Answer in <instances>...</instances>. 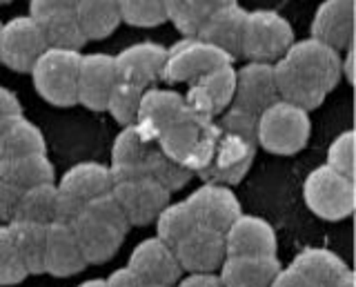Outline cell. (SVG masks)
I'll list each match as a JSON object with an SVG mask.
<instances>
[{"label":"cell","mask_w":356,"mask_h":287,"mask_svg":"<svg viewBox=\"0 0 356 287\" xmlns=\"http://www.w3.org/2000/svg\"><path fill=\"white\" fill-rule=\"evenodd\" d=\"M278 98L316 109L341 83V54L314 38L294 40L274 65Z\"/></svg>","instance_id":"6da1fadb"},{"label":"cell","mask_w":356,"mask_h":287,"mask_svg":"<svg viewBox=\"0 0 356 287\" xmlns=\"http://www.w3.org/2000/svg\"><path fill=\"white\" fill-rule=\"evenodd\" d=\"M216 136L218 127L214 120L185 107V112L159 136L156 145L174 163L196 176L209 163L216 145Z\"/></svg>","instance_id":"7a4b0ae2"},{"label":"cell","mask_w":356,"mask_h":287,"mask_svg":"<svg viewBox=\"0 0 356 287\" xmlns=\"http://www.w3.org/2000/svg\"><path fill=\"white\" fill-rule=\"evenodd\" d=\"M312 136L309 112L278 98L256 116V145L276 156H292L305 149Z\"/></svg>","instance_id":"3957f363"},{"label":"cell","mask_w":356,"mask_h":287,"mask_svg":"<svg viewBox=\"0 0 356 287\" xmlns=\"http://www.w3.org/2000/svg\"><path fill=\"white\" fill-rule=\"evenodd\" d=\"M303 201L321 220H345L354 214L356 207V183L352 176L334 172L323 163L305 176Z\"/></svg>","instance_id":"277c9868"},{"label":"cell","mask_w":356,"mask_h":287,"mask_svg":"<svg viewBox=\"0 0 356 287\" xmlns=\"http://www.w3.org/2000/svg\"><path fill=\"white\" fill-rule=\"evenodd\" d=\"M83 51L72 49H51L47 47L29 69L31 85L42 101L54 107H74L78 105L76 83L78 65Z\"/></svg>","instance_id":"5b68a950"},{"label":"cell","mask_w":356,"mask_h":287,"mask_svg":"<svg viewBox=\"0 0 356 287\" xmlns=\"http://www.w3.org/2000/svg\"><path fill=\"white\" fill-rule=\"evenodd\" d=\"M294 40V27L283 14L274 9H254L245 18L238 58L274 65Z\"/></svg>","instance_id":"8992f818"},{"label":"cell","mask_w":356,"mask_h":287,"mask_svg":"<svg viewBox=\"0 0 356 287\" xmlns=\"http://www.w3.org/2000/svg\"><path fill=\"white\" fill-rule=\"evenodd\" d=\"M222 65H234V58L196 36H183L165 49L161 81L167 85H187Z\"/></svg>","instance_id":"52a82bcc"},{"label":"cell","mask_w":356,"mask_h":287,"mask_svg":"<svg viewBox=\"0 0 356 287\" xmlns=\"http://www.w3.org/2000/svg\"><path fill=\"white\" fill-rule=\"evenodd\" d=\"M256 149H259L256 140L218 129L211 158L196 176L203 183H218L227 187L238 185L252 170Z\"/></svg>","instance_id":"ba28073f"},{"label":"cell","mask_w":356,"mask_h":287,"mask_svg":"<svg viewBox=\"0 0 356 287\" xmlns=\"http://www.w3.org/2000/svg\"><path fill=\"white\" fill-rule=\"evenodd\" d=\"M47 49L38 27V20L25 16H14L0 23V65L18 74H29L33 63Z\"/></svg>","instance_id":"9c48e42d"},{"label":"cell","mask_w":356,"mask_h":287,"mask_svg":"<svg viewBox=\"0 0 356 287\" xmlns=\"http://www.w3.org/2000/svg\"><path fill=\"white\" fill-rule=\"evenodd\" d=\"M196 227L225 231L243 214L238 196L234 187L218 183H200L196 190L183 198Z\"/></svg>","instance_id":"30bf717a"},{"label":"cell","mask_w":356,"mask_h":287,"mask_svg":"<svg viewBox=\"0 0 356 287\" xmlns=\"http://www.w3.org/2000/svg\"><path fill=\"white\" fill-rule=\"evenodd\" d=\"M111 194H114L131 227L152 225L156 216L161 214V209L172 201V194L152 179L114 181Z\"/></svg>","instance_id":"8fae6325"},{"label":"cell","mask_w":356,"mask_h":287,"mask_svg":"<svg viewBox=\"0 0 356 287\" xmlns=\"http://www.w3.org/2000/svg\"><path fill=\"white\" fill-rule=\"evenodd\" d=\"M234 83H236V67L222 65L198 76L192 83H187V92L183 94L187 109L205 116L218 118L234 101Z\"/></svg>","instance_id":"7c38bea8"},{"label":"cell","mask_w":356,"mask_h":287,"mask_svg":"<svg viewBox=\"0 0 356 287\" xmlns=\"http://www.w3.org/2000/svg\"><path fill=\"white\" fill-rule=\"evenodd\" d=\"M127 268L138 276L143 283H156L172 287L183 276V268L176 259V252L170 243L159 236L143 238L131 249Z\"/></svg>","instance_id":"4fadbf2b"},{"label":"cell","mask_w":356,"mask_h":287,"mask_svg":"<svg viewBox=\"0 0 356 287\" xmlns=\"http://www.w3.org/2000/svg\"><path fill=\"white\" fill-rule=\"evenodd\" d=\"M118 83L114 56L103 51L83 54L81 65H78V83H76V98L78 105H83L92 112H105L107 96Z\"/></svg>","instance_id":"5bb4252c"},{"label":"cell","mask_w":356,"mask_h":287,"mask_svg":"<svg viewBox=\"0 0 356 287\" xmlns=\"http://www.w3.org/2000/svg\"><path fill=\"white\" fill-rule=\"evenodd\" d=\"M70 225L74 229V236L78 240V245H81L87 265H100L111 261L127 236L122 229L94 214H89L87 209H83Z\"/></svg>","instance_id":"9a60e30c"},{"label":"cell","mask_w":356,"mask_h":287,"mask_svg":"<svg viewBox=\"0 0 356 287\" xmlns=\"http://www.w3.org/2000/svg\"><path fill=\"white\" fill-rule=\"evenodd\" d=\"M227 256H276L278 236L272 223L256 214H241L222 231Z\"/></svg>","instance_id":"2e32d148"},{"label":"cell","mask_w":356,"mask_h":287,"mask_svg":"<svg viewBox=\"0 0 356 287\" xmlns=\"http://www.w3.org/2000/svg\"><path fill=\"white\" fill-rule=\"evenodd\" d=\"M185 107L181 92H174L170 87H147L140 96L134 127L147 140L156 142L163 131L185 112Z\"/></svg>","instance_id":"e0dca14e"},{"label":"cell","mask_w":356,"mask_h":287,"mask_svg":"<svg viewBox=\"0 0 356 287\" xmlns=\"http://www.w3.org/2000/svg\"><path fill=\"white\" fill-rule=\"evenodd\" d=\"M309 38L339 54L354 47V0H323L312 16Z\"/></svg>","instance_id":"ac0fdd59"},{"label":"cell","mask_w":356,"mask_h":287,"mask_svg":"<svg viewBox=\"0 0 356 287\" xmlns=\"http://www.w3.org/2000/svg\"><path fill=\"white\" fill-rule=\"evenodd\" d=\"M278 101V90L274 81V67L270 63L248 60L241 69H236L234 83V107L259 116L263 109Z\"/></svg>","instance_id":"d6986e66"},{"label":"cell","mask_w":356,"mask_h":287,"mask_svg":"<svg viewBox=\"0 0 356 287\" xmlns=\"http://www.w3.org/2000/svg\"><path fill=\"white\" fill-rule=\"evenodd\" d=\"M165 49L159 42L145 40L134 42L125 49L114 54V67L118 81L136 85L140 90L154 87L156 81H161L163 63H165Z\"/></svg>","instance_id":"ffe728a7"},{"label":"cell","mask_w":356,"mask_h":287,"mask_svg":"<svg viewBox=\"0 0 356 287\" xmlns=\"http://www.w3.org/2000/svg\"><path fill=\"white\" fill-rule=\"evenodd\" d=\"M176 259L185 272H218L220 263L225 261V238L222 231L194 227L174 245Z\"/></svg>","instance_id":"44dd1931"},{"label":"cell","mask_w":356,"mask_h":287,"mask_svg":"<svg viewBox=\"0 0 356 287\" xmlns=\"http://www.w3.org/2000/svg\"><path fill=\"white\" fill-rule=\"evenodd\" d=\"M156 142L147 140L140 131L127 125L120 127V131L111 145V161L109 170L114 174V181H127V179H145L147 165L156 151Z\"/></svg>","instance_id":"7402d4cb"},{"label":"cell","mask_w":356,"mask_h":287,"mask_svg":"<svg viewBox=\"0 0 356 287\" xmlns=\"http://www.w3.org/2000/svg\"><path fill=\"white\" fill-rule=\"evenodd\" d=\"M87 268V261L81 252V245L74 236L70 223H49L44 236V274L67 279L76 276Z\"/></svg>","instance_id":"603a6c76"},{"label":"cell","mask_w":356,"mask_h":287,"mask_svg":"<svg viewBox=\"0 0 356 287\" xmlns=\"http://www.w3.org/2000/svg\"><path fill=\"white\" fill-rule=\"evenodd\" d=\"M58 190L74 201L87 205L92 198L111 192L114 187V174H111L107 163L98 161H81L67 167L58 181Z\"/></svg>","instance_id":"cb8c5ba5"},{"label":"cell","mask_w":356,"mask_h":287,"mask_svg":"<svg viewBox=\"0 0 356 287\" xmlns=\"http://www.w3.org/2000/svg\"><path fill=\"white\" fill-rule=\"evenodd\" d=\"M245 18H248V12H245L238 3L222 5L205 20L203 25L198 27L196 38L218 47L220 51H225L227 56H232L234 60H236L238 54H241V38H243V29H245Z\"/></svg>","instance_id":"d4e9b609"},{"label":"cell","mask_w":356,"mask_h":287,"mask_svg":"<svg viewBox=\"0 0 356 287\" xmlns=\"http://www.w3.org/2000/svg\"><path fill=\"white\" fill-rule=\"evenodd\" d=\"M281 268L278 256H225L216 274L222 287H272Z\"/></svg>","instance_id":"484cf974"},{"label":"cell","mask_w":356,"mask_h":287,"mask_svg":"<svg viewBox=\"0 0 356 287\" xmlns=\"http://www.w3.org/2000/svg\"><path fill=\"white\" fill-rule=\"evenodd\" d=\"M42 151H47L44 134L25 114H16L0 120V158H14Z\"/></svg>","instance_id":"4316f807"},{"label":"cell","mask_w":356,"mask_h":287,"mask_svg":"<svg viewBox=\"0 0 356 287\" xmlns=\"http://www.w3.org/2000/svg\"><path fill=\"white\" fill-rule=\"evenodd\" d=\"M0 181L25 192L29 187H36L42 183H56V170L47 156V151L25 154V156H14V158H0Z\"/></svg>","instance_id":"83f0119b"},{"label":"cell","mask_w":356,"mask_h":287,"mask_svg":"<svg viewBox=\"0 0 356 287\" xmlns=\"http://www.w3.org/2000/svg\"><path fill=\"white\" fill-rule=\"evenodd\" d=\"M289 268L296 270L300 276H305L318 287H327L334 283L341 274L350 270V265L345 263L337 252L327 247H303L296 252V256L289 263Z\"/></svg>","instance_id":"f1b7e54d"},{"label":"cell","mask_w":356,"mask_h":287,"mask_svg":"<svg viewBox=\"0 0 356 287\" xmlns=\"http://www.w3.org/2000/svg\"><path fill=\"white\" fill-rule=\"evenodd\" d=\"M74 14L87 42L111 36L122 23L116 0H78Z\"/></svg>","instance_id":"f546056e"},{"label":"cell","mask_w":356,"mask_h":287,"mask_svg":"<svg viewBox=\"0 0 356 287\" xmlns=\"http://www.w3.org/2000/svg\"><path fill=\"white\" fill-rule=\"evenodd\" d=\"M9 236L14 240L18 256L25 263L29 274H44V236H47V225L31 223V220H11L5 223Z\"/></svg>","instance_id":"4dcf8cb0"},{"label":"cell","mask_w":356,"mask_h":287,"mask_svg":"<svg viewBox=\"0 0 356 287\" xmlns=\"http://www.w3.org/2000/svg\"><path fill=\"white\" fill-rule=\"evenodd\" d=\"M36 20H38V27L42 31L44 45L51 47V49L81 51L87 45V38L83 36L74 9H60V12L44 14Z\"/></svg>","instance_id":"1f68e13d"},{"label":"cell","mask_w":356,"mask_h":287,"mask_svg":"<svg viewBox=\"0 0 356 287\" xmlns=\"http://www.w3.org/2000/svg\"><path fill=\"white\" fill-rule=\"evenodd\" d=\"M232 3H236V0H165V12H167V20L183 36H196L198 27L218 7Z\"/></svg>","instance_id":"d6a6232c"},{"label":"cell","mask_w":356,"mask_h":287,"mask_svg":"<svg viewBox=\"0 0 356 287\" xmlns=\"http://www.w3.org/2000/svg\"><path fill=\"white\" fill-rule=\"evenodd\" d=\"M16 218L31 220L38 225L56 223L58 220V187L56 183H42L22 192Z\"/></svg>","instance_id":"836d02e7"},{"label":"cell","mask_w":356,"mask_h":287,"mask_svg":"<svg viewBox=\"0 0 356 287\" xmlns=\"http://www.w3.org/2000/svg\"><path fill=\"white\" fill-rule=\"evenodd\" d=\"M156 225V236L161 240L170 243L174 247L178 240H181L185 234H189L196 225L192 220V214H189V209L183 201H170L163 209L161 214L156 216L154 220Z\"/></svg>","instance_id":"e575fe53"},{"label":"cell","mask_w":356,"mask_h":287,"mask_svg":"<svg viewBox=\"0 0 356 287\" xmlns=\"http://www.w3.org/2000/svg\"><path fill=\"white\" fill-rule=\"evenodd\" d=\"M145 90L136 85H129V83H122L118 81L114 85V90L107 96V103H105V112L116 120L120 127H127L134 125L136 120V112H138V105H140V96Z\"/></svg>","instance_id":"d590c367"},{"label":"cell","mask_w":356,"mask_h":287,"mask_svg":"<svg viewBox=\"0 0 356 287\" xmlns=\"http://www.w3.org/2000/svg\"><path fill=\"white\" fill-rule=\"evenodd\" d=\"M120 20L131 27H159L167 23L165 0H116Z\"/></svg>","instance_id":"8d00e7d4"},{"label":"cell","mask_w":356,"mask_h":287,"mask_svg":"<svg viewBox=\"0 0 356 287\" xmlns=\"http://www.w3.org/2000/svg\"><path fill=\"white\" fill-rule=\"evenodd\" d=\"M29 276L5 223H0V285H18Z\"/></svg>","instance_id":"74e56055"},{"label":"cell","mask_w":356,"mask_h":287,"mask_svg":"<svg viewBox=\"0 0 356 287\" xmlns=\"http://www.w3.org/2000/svg\"><path fill=\"white\" fill-rule=\"evenodd\" d=\"M325 165L354 179V129H343L334 136L325 154Z\"/></svg>","instance_id":"f35d334b"},{"label":"cell","mask_w":356,"mask_h":287,"mask_svg":"<svg viewBox=\"0 0 356 287\" xmlns=\"http://www.w3.org/2000/svg\"><path fill=\"white\" fill-rule=\"evenodd\" d=\"M214 123L222 131H229V134H238V136L256 140V116L245 112V109H241V107L229 105L218 118H214Z\"/></svg>","instance_id":"ab89813d"},{"label":"cell","mask_w":356,"mask_h":287,"mask_svg":"<svg viewBox=\"0 0 356 287\" xmlns=\"http://www.w3.org/2000/svg\"><path fill=\"white\" fill-rule=\"evenodd\" d=\"M20 196H22V190L0 181V223H11V220L16 218Z\"/></svg>","instance_id":"60d3db41"},{"label":"cell","mask_w":356,"mask_h":287,"mask_svg":"<svg viewBox=\"0 0 356 287\" xmlns=\"http://www.w3.org/2000/svg\"><path fill=\"white\" fill-rule=\"evenodd\" d=\"M172 287H222L216 272H185Z\"/></svg>","instance_id":"b9f144b4"},{"label":"cell","mask_w":356,"mask_h":287,"mask_svg":"<svg viewBox=\"0 0 356 287\" xmlns=\"http://www.w3.org/2000/svg\"><path fill=\"white\" fill-rule=\"evenodd\" d=\"M78 0H29V16L40 18L44 14L60 12V9H74Z\"/></svg>","instance_id":"7bdbcfd3"},{"label":"cell","mask_w":356,"mask_h":287,"mask_svg":"<svg viewBox=\"0 0 356 287\" xmlns=\"http://www.w3.org/2000/svg\"><path fill=\"white\" fill-rule=\"evenodd\" d=\"M272 287H318L312 281H307L305 276H300L296 270H292L287 265V268H281V272L276 274V279L272 283Z\"/></svg>","instance_id":"ee69618b"},{"label":"cell","mask_w":356,"mask_h":287,"mask_svg":"<svg viewBox=\"0 0 356 287\" xmlns=\"http://www.w3.org/2000/svg\"><path fill=\"white\" fill-rule=\"evenodd\" d=\"M16 114H22L20 98L11 90H7V87L0 85V120L9 118V116H16Z\"/></svg>","instance_id":"f6af8a7d"},{"label":"cell","mask_w":356,"mask_h":287,"mask_svg":"<svg viewBox=\"0 0 356 287\" xmlns=\"http://www.w3.org/2000/svg\"><path fill=\"white\" fill-rule=\"evenodd\" d=\"M105 283H107V287H140L143 281L125 265V268H118L111 272L105 279Z\"/></svg>","instance_id":"bcb514c9"},{"label":"cell","mask_w":356,"mask_h":287,"mask_svg":"<svg viewBox=\"0 0 356 287\" xmlns=\"http://www.w3.org/2000/svg\"><path fill=\"white\" fill-rule=\"evenodd\" d=\"M354 81V47L341 51V81Z\"/></svg>","instance_id":"7dc6e473"},{"label":"cell","mask_w":356,"mask_h":287,"mask_svg":"<svg viewBox=\"0 0 356 287\" xmlns=\"http://www.w3.org/2000/svg\"><path fill=\"white\" fill-rule=\"evenodd\" d=\"M327 287H356V276H354V270L350 268L345 274H341L337 281L330 283Z\"/></svg>","instance_id":"c3c4849f"},{"label":"cell","mask_w":356,"mask_h":287,"mask_svg":"<svg viewBox=\"0 0 356 287\" xmlns=\"http://www.w3.org/2000/svg\"><path fill=\"white\" fill-rule=\"evenodd\" d=\"M76 287H107L105 279H87L83 283H78Z\"/></svg>","instance_id":"681fc988"},{"label":"cell","mask_w":356,"mask_h":287,"mask_svg":"<svg viewBox=\"0 0 356 287\" xmlns=\"http://www.w3.org/2000/svg\"><path fill=\"white\" fill-rule=\"evenodd\" d=\"M140 287H167V285H156V283H140Z\"/></svg>","instance_id":"f907efd6"},{"label":"cell","mask_w":356,"mask_h":287,"mask_svg":"<svg viewBox=\"0 0 356 287\" xmlns=\"http://www.w3.org/2000/svg\"><path fill=\"white\" fill-rule=\"evenodd\" d=\"M11 3V0H0V5H9Z\"/></svg>","instance_id":"816d5d0a"}]
</instances>
